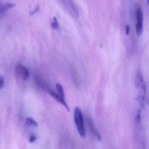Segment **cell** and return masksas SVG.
I'll return each mask as SVG.
<instances>
[{
  "instance_id": "obj_6",
  "label": "cell",
  "mask_w": 149,
  "mask_h": 149,
  "mask_svg": "<svg viewBox=\"0 0 149 149\" xmlns=\"http://www.w3.org/2000/svg\"><path fill=\"white\" fill-rule=\"evenodd\" d=\"M49 93L50 94L53 98H54L57 101H58L60 104L63 105V106L65 108L67 109V111H69V112L70 111V108H69V106L67 105L66 102H65L64 99L62 98L60 95L57 94H56L55 93V92H52V91H50L49 90Z\"/></svg>"
},
{
  "instance_id": "obj_10",
  "label": "cell",
  "mask_w": 149,
  "mask_h": 149,
  "mask_svg": "<svg viewBox=\"0 0 149 149\" xmlns=\"http://www.w3.org/2000/svg\"><path fill=\"white\" fill-rule=\"evenodd\" d=\"M56 88L57 89L59 95L63 99H64L65 94L62 85L60 84H58L56 85Z\"/></svg>"
},
{
  "instance_id": "obj_8",
  "label": "cell",
  "mask_w": 149,
  "mask_h": 149,
  "mask_svg": "<svg viewBox=\"0 0 149 149\" xmlns=\"http://www.w3.org/2000/svg\"><path fill=\"white\" fill-rule=\"evenodd\" d=\"M15 3H0V15L6 12L7 10L15 7Z\"/></svg>"
},
{
  "instance_id": "obj_9",
  "label": "cell",
  "mask_w": 149,
  "mask_h": 149,
  "mask_svg": "<svg viewBox=\"0 0 149 149\" xmlns=\"http://www.w3.org/2000/svg\"><path fill=\"white\" fill-rule=\"evenodd\" d=\"M26 123L28 126H32L35 127H37L38 126L37 122L31 118H28L26 119Z\"/></svg>"
},
{
  "instance_id": "obj_14",
  "label": "cell",
  "mask_w": 149,
  "mask_h": 149,
  "mask_svg": "<svg viewBox=\"0 0 149 149\" xmlns=\"http://www.w3.org/2000/svg\"><path fill=\"white\" fill-rule=\"evenodd\" d=\"M130 31V26L128 24H127L126 26V34L127 35H128Z\"/></svg>"
},
{
  "instance_id": "obj_13",
  "label": "cell",
  "mask_w": 149,
  "mask_h": 149,
  "mask_svg": "<svg viewBox=\"0 0 149 149\" xmlns=\"http://www.w3.org/2000/svg\"><path fill=\"white\" fill-rule=\"evenodd\" d=\"M36 140V136L32 135L29 138V141L30 143H33L35 142Z\"/></svg>"
},
{
  "instance_id": "obj_16",
  "label": "cell",
  "mask_w": 149,
  "mask_h": 149,
  "mask_svg": "<svg viewBox=\"0 0 149 149\" xmlns=\"http://www.w3.org/2000/svg\"><path fill=\"white\" fill-rule=\"evenodd\" d=\"M148 3H149V0H148Z\"/></svg>"
},
{
  "instance_id": "obj_2",
  "label": "cell",
  "mask_w": 149,
  "mask_h": 149,
  "mask_svg": "<svg viewBox=\"0 0 149 149\" xmlns=\"http://www.w3.org/2000/svg\"><path fill=\"white\" fill-rule=\"evenodd\" d=\"M74 121L77 127V130L81 137H85L86 135V130L83 123L82 113L79 108L76 107L74 110Z\"/></svg>"
},
{
  "instance_id": "obj_12",
  "label": "cell",
  "mask_w": 149,
  "mask_h": 149,
  "mask_svg": "<svg viewBox=\"0 0 149 149\" xmlns=\"http://www.w3.org/2000/svg\"><path fill=\"white\" fill-rule=\"evenodd\" d=\"M4 85V80L3 77L0 75V90L3 88Z\"/></svg>"
},
{
  "instance_id": "obj_1",
  "label": "cell",
  "mask_w": 149,
  "mask_h": 149,
  "mask_svg": "<svg viewBox=\"0 0 149 149\" xmlns=\"http://www.w3.org/2000/svg\"><path fill=\"white\" fill-rule=\"evenodd\" d=\"M136 86L138 91L137 100L141 107L144 105V99L146 92V85L142 73L140 71H138L136 76Z\"/></svg>"
},
{
  "instance_id": "obj_3",
  "label": "cell",
  "mask_w": 149,
  "mask_h": 149,
  "mask_svg": "<svg viewBox=\"0 0 149 149\" xmlns=\"http://www.w3.org/2000/svg\"><path fill=\"white\" fill-rule=\"evenodd\" d=\"M136 23L135 25L136 32L140 36L143 32V11L141 7H138L136 10Z\"/></svg>"
},
{
  "instance_id": "obj_7",
  "label": "cell",
  "mask_w": 149,
  "mask_h": 149,
  "mask_svg": "<svg viewBox=\"0 0 149 149\" xmlns=\"http://www.w3.org/2000/svg\"><path fill=\"white\" fill-rule=\"evenodd\" d=\"M88 123L89 124V128H90V130L91 132L95 136H96V138H97L99 141H101L102 140L101 136L99 132H98V130L96 129V128L95 127L93 121L91 119L89 118L88 120Z\"/></svg>"
},
{
  "instance_id": "obj_15",
  "label": "cell",
  "mask_w": 149,
  "mask_h": 149,
  "mask_svg": "<svg viewBox=\"0 0 149 149\" xmlns=\"http://www.w3.org/2000/svg\"><path fill=\"white\" fill-rule=\"evenodd\" d=\"M38 10V7H37L36 8V9H35V10H33V11H32V12H31V15H33V14H35V13H36V12H37V11Z\"/></svg>"
},
{
  "instance_id": "obj_4",
  "label": "cell",
  "mask_w": 149,
  "mask_h": 149,
  "mask_svg": "<svg viewBox=\"0 0 149 149\" xmlns=\"http://www.w3.org/2000/svg\"><path fill=\"white\" fill-rule=\"evenodd\" d=\"M16 73L17 76L22 78L24 80H27L29 78V73L28 69L21 64H17L16 66Z\"/></svg>"
},
{
  "instance_id": "obj_11",
  "label": "cell",
  "mask_w": 149,
  "mask_h": 149,
  "mask_svg": "<svg viewBox=\"0 0 149 149\" xmlns=\"http://www.w3.org/2000/svg\"><path fill=\"white\" fill-rule=\"evenodd\" d=\"M52 28L54 29L57 30L59 29V25L58 20L56 17H53V21L51 24Z\"/></svg>"
},
{
  "instance_id": "obj_5",
  "label": "cell",
  "mask_w": 149,
  "mask_h": 149,
  "mask_svg": "<svg viewBox=\"0 0 149 149\" xmlns=\"http://www.w3.org/2000/svg\"><path fill=\"white\" fill-rule=\"evenodd\" d=\"M63 1L65 7L70 12L71 14L76 17H78L79 12L72 0H63Z\"/></svg>"
}]
</instances>
